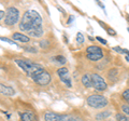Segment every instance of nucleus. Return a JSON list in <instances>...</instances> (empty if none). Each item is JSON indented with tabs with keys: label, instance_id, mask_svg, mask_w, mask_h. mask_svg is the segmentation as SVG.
<instances>
[{
	"label": "nucleus",
	"instance_id": "412c9836",
	"mask_svg": "<svg viewBox=\"0 0 129 121\" xmlns=\"http://www.w3.org/2000/svg\"><path fill=\"white\" fill-rule=\"evenodd\" d=\"M122 109H123V111L125 112V114H127L129 116V105H123Z\"/></svg>",
	"mask_w": 129,
	"mask_h": 121
},
{
	"label": "nucleus",
	"instance_id": "6e6552de",
	"mask_svg": "<svg viewBox=\"0 0 129 121\" xmlns=\"http://www.w3.org/2000/svg\"><path fill=\"white\" fill-rule=\"evenodd\" d=\"M57 74L59 76V78L61 79V81L66 84L68 88H71V78H70V75H69V70L67 69L66 67H61L57 70Z\"/></svg>",
	"mask_w": 129,
	"mask_h": 121
},
{
	"label": "nucleus",
	"instance_id": "9b49d317",
	"mask_svg": "<svg viewBox=\"0 0 129 121\" xmlns=\"http://www.w3.org/2000/svg\"><path fill=\"white\" fill-rule=\"evenodd\" d=\"M82 83L85 88H91L92 83H91V75L90 74H85L82 77Z\"/></svg>",
	"mask_w": 129,
	"mask_h": 121
},
{
	"label": "nucleus",
	"instance_id": "5701e85b",
	"mask_svg": "<svg viewBox=\"0 0 129 121\" xmlns=\"http://www.w3.org/2000/svg\"><path fill=\"white\" fill-rule=\"evenodd\" d=\"M6 16V13H5V11L3 10H0V19H2L3 17Z\"/></svg>",
	"mask_w": 129,
	"mask_h": 121
},
{
	"label": "nucleus",
	"instance_id": "aec40b11",
	"mask_svg": "<svg viewBox=\"0 0 129 121\" xmlns=\"http://www.w3.org/2000/svg\"><path fill=\"white\" fill-rule=\"evenodd\" d=\"M0 40L1 41H5V42H8V43H10V44H16L13 40H10V39H8V38H3V37H0Z\"/></svg>",
	"mask_w": 129,
	"mask_h": 121
},
{
	"label": "nucleus",
	"instance_id": "9d476101",
	"mask_svg": "<svg viewBox=\"0 0 129 121\" xmlns=\"http://www.w3.org/2000/svg\"><path fill=\"white\" fill-rule=\"evenodd\" d=\"M21 121H36V116L30 111L21 114Z\"/></svg>",
	"mask_w": 129,
	"mask_h": 121
},
{
	"label": "nucleus",
	"instance_id": "393cba45",
	"mask_svg": "<svg viewBox=\"0 0 129 121\" xmlns=\"http://www.w3.org/2000/svg\"><path fill=\"white\" fill-rule=\"evenodd\" d=\"M40 44H41L42 48H45L46 44H48V42H47V41H41V42H40Z\"/></svg>",
	"mask_w": 129,
	"mask_h": 121
},
{
	"label": "nucleus",
	"instance_id": "f3484780",
	"mask_svg": "<svg viewBox=\"0 0 129 121\" xmlns=\"http://www.w3.org/2000/svg\"><path fill=\"white\" fill-rule=\"evenodd\" d=\"M116 120L117 121H129V119L124 114H117L116 115Z\"/></svg>",
	"mask_w": 129,
	"mask_h": 121
},
{
	"label": "nucleus",
	"instance_id": "dca6fc26",
	"mask_svg": "<svg viewBox=\"0 0 129 121\" xmlns=\"http://www.w3.org/2000/svg\"><path fill=\"white\" fill-rule=\"evenodd\" d=\"M53 61H55L56 63H58V64H60V65H64L66 64V62H67V59L63 57V56H61V55H58V56H55V57H53Z\"/></svg>",
	"mask_w": 129,
	"mask_h": 121
},
{
	"label": "nucleus",
	"instance_id": "f257e3e1",
	"mask_svg": "<svg viewBox=\"0 0 129 121\" xmlns=\"http://www.w3.org/2000/svg\"><path fill=\"white\" fill-rule=\"evenodd\" d=\"M19 29L26 31L31 37H41L43 35L41 15L36 10H27L19 23Z\"/></svg>",
	"mask_w": 129,
	"mask_h": 121
},
{
	"label": "nucleus",
	"instance_id": "423d86ee",
	"mask_svg": "<svg viewBox=\"0 0 129 121\" xmlns=\"http://www.w3.org/2000/svg\"><path fill=\"white\" fill-rule=\"evenodd\" d=\"M91 83L92 88H95L97 91H104L107 89V83L104 81V79L98 74L91 75Z\"/></svg>",
	"mask_w": 129,
	"mask_h": 121
},
{
	"label": "nucleus",
	"instance_id": "2eb2a0df",
	"mask_svg": "<svg viewBox=\"0 0 129 121\" xmlns=\"http://www.w3.org/2000/svg\"><path fill=\"white\" fill-rule=\"evenodd\" d=\"M110 111H102V112H100V114H98L96 116V119L97 120H102V119H106L108 118V117H110Z\"/></svg>",
	"mask_w": 129,
	"mask_h": 121
},
{
	"label": "nucleus",
	"instance_id": "4468645a",
	"mask_svg": "<svg viewBox=\"0 0 129 121\" xmlns=\"http://www.w3.org/2000/svg\"><path fill=\"white\" fill-rule=\"evenodd\" d=\"M86 56H87L88 59L96 62V61H99L103 57V53H92V54H87Z\"/></svg>",
	"mask_w": 129,
	"mask_h": 121
},
{
	"label": "nucleus",
	"instance_id": "ddd939ff",
	"mask_svg": "<svg viewBox=\"0 0 129 121\" xmlns=\"http://www.w3.org/2000/svg\"><path fill=\"white\" fill-rule=\"evenodd\" d=\"M87 54H92V53H103V51L101 48L99 47H96V46H91V47H88L86 49Z\"/></svg>",
	"mask_w": 129,
	"mask_h": 121
},
{
	"label": "nucleus",
	"instance_id": "b1692460",
	"mask_svg": "<svg viewBox=\"0 0 129 121\" xmlns=\"http://www.w3.org/2000/svg\"><path fill=\"white\" fill-rule=\"evenodd\" d=\"M97 40H98V41H100L101 43H103V44H107V41L104 39H102V38H100V37H97Z\"/></svg>",
	"mask_w": 129,
	"mask_h": 121
},
{
	"label": "nucleus",
	"instance_id": "39448f33",
	"mask_svg": "<svg viewBox=\"0 0 129 121\" xmlns=\"http://www.w3.org/2000/svg\"><path fill=\"white\" fill-rule=\"evenodd\" d=\"M19 19V12L14 7H10L7 9L6 16H5V23L9 26H13Z\"/></svg>",
	"mask_w": 129,
	"mask_h": 121
},
{
	"label": "nucleus",
	"instance_id": "1a4fd4ad",
	"mask_svg": "<svg viewBox=\"0 0 129 121\" xmlns=\"http://www.w3.org/2000/svg\"><path fill=\"white\" fill-rule=\"evenodd\" d=\"M0 93L3 94V95H7V96H11V95L15 94V91L13 90V88L0 83Z\"/></svg>",
	"mask_w": 129,
	"mask_h": 121
},
{
	"label": "nucleus",
	"instance_id": "20e7f679",
	"mask_svg": "<svg viewBox=\"0 0 129 121\" xmlns=\"http://www.w3.org/2000/svg\"><path fill=\"white\" fill-rule=\"evenodd\" d=\"M87 105L90 106L92 108H103L108 105V99L104 97L103 95H98V94H94L90 95L89 97L87 98Z\"/></svg>",
	"mask_w": 129,
	"mask_h": 121
},
{
	"label": "nucleus",
	"instance_id": "a211bd4d",
	"mask_svg": "<svg viewBox=\"0 0 129 121\" xmlns=\"http://www.w3.org/2000/svg\"><path fill=\"white\" fill-rule=\"evenodd\" d=\"M76 41H78V43H83L84 42V36H83L82 33L76 34Z\"/></svg>",
	"mask_w": 129,
	"mask_h": 121
},
{
	"label": "nucleus",
	"instance_id": "0eeeda50",
	"mask_svg": "<svg viewBox=\"0 0 129 121\" xmlns=\"http://www.w3.org/2000/svg\"><path fill=\"white\" fill-rule=\"evenodd\" d=\"M32 80H34V81L37 84H39V86H46V84H48L51 82L52 77H51L50 72L43 70L42 72H40L38 76H36V77Z\"/></svg>",
	"mask_w": 129,
	"mask_h": 121
},
{
	"label": "nucleus",
	"instance_id": "4be33fe9",
	"mask_svg": "<svg viewBox=\"0 0 129 121\" xmlns=\"http://www.w3.org/2000/svg\"><path fill=\"white\" fill-rule=\"evenodd\" d=\"M108 33L110 34V35H112V36H114V35H116V31L115 30H113L112 28H108Z\"/></svg>",
	"mask_w": 129,
	"mask_h": 121
},
{
	"label": "nucleus",
	"instance_id": "6ab92c4d",
	"mask_svg": "<svg viewBox=\"0 0 129 121\" xmlns=\"http://www.w3.org/2000/svg\"><path fill=\"white\" fill-rule=\"evenodd\" d=\"M123 98L125 100H127V102L129 103V89H127V90L123 93Z\"/></svg>",
	"mask_w": 129,
	"mask_h": 121
},
{
	"label": "nucleus",
	"instance_id": "f03ea898",
	"mask_svg": "<svg viewBox=\"0 0 129 121\" xmlns=\"http://www.w3.org/2000/svg\"><path fill=\"white\" fill-rule=\"evenodd\" d=\"M15 63L22 68V69L29 76L31 79H34L36 76H38L40 72L44 70V68L40 64L34 63L31 61H25V59H15Z\"/></svg>",
	"mask_w": 129,
	"mask_h": 121
},
{
	"label": "nucleus",
	"instance_id": "7ed1b4c3",
	"mask_svg": "<svg viewBox=\"0 0 129 121\" xmlns=\"http://www.w3.org/2000/svg\"><path fill=\"white\" fill-rule=\"evenodd\" d=\"M45 121H83L81 118L73 115H59L53 111H47L44 115Z\"/></svg>",
	"mask_w": 129,
	"mask_h": 121
},
{
	"label": "nucleus",
	"instance_id": "f8f14e48",
	"mask_svg": "<svg viewBox=\"0 0 129 121\" xmlns=\"http://www.w3.org/2000/svg\"><path fill=\"white\" fill-rule=\"evenodd\" d=\"M13 39L17 40V41H21V42H28L29 41V37L22 34V33H14L13 34Z\"/></svg>",
	"mask_w": 129,
	"mask_h": 121
}]
</instances>
